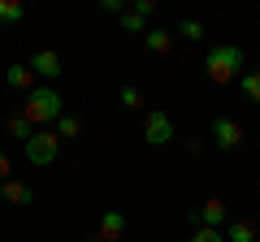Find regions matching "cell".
Listing matches in <instances>:
<instances>
[{
  "mask_svg": "<svg viewBox=\"0 0 260 242\" xmlns=\"http://www.w3.org/2000/svg\"><path fill=\"white\" fill-rule=\"evenodd\" d=\"M186 242H225V233L213 229V225H195V233H191Z\"/></svg>",
  "mask_w": 260,
  "mask_h": 242,
  "instance_id": "ffe728a7",
  "label": "cell"
},
{
  "mask_svg": "<svg viewBox=\"0 0 260 242\" xmlns=\"http://www.w3.org/2000/svg\"><path fill=\"white\" fill-rule=\"evenodd\" d=\"M143 143L148 147H165V143H174V121L165 117V112H148V121H143Z\"/></svg>",
  "mask_w": 260,
  "mask_h": 242,
  "instance_id": "277c9868",
  "label": "cell"
},
{
  "mask_svg": "<svg viewBox=\"0 0 260 242\" xmlns=\"http://www.w3.org/2000/svg\"><path fill=\"white\" fill-rule=\"evenodd\" d=\"M5 126H9V134H13V139H22V143H26L30 134L39 130V126H35V121H30V117H26V112H13V117L5 121Z\"/></svg>",
  "mask_w": 260,
  "mask_h": 242,
  "instance_id": "5bb4252c",
  "label": "cell"
},
{
  "mask_svg": "<svg viewBox=\"0 0 260 242\" xmlns=\"http://www.w3.org/2000/svg\"><path fill=\"white\" fill-rule=\"evenodd\" d=\"M26 18V0H0V26H18Z\"/></svg>",
  "mask_w": 260,
  "mask_h": 242,
  "instance_id": "4fadbf2b",
  "label": "cell"
},
{
  "mask_svg": "<svg viewBox=\"0 0 260 242\" xmlns=\"http://www.w3.org/2000/svg\"><path fill=\"white\" fill-rule=\"evenodd\" d=\"M208 134H213V143H217L221 151H234V147L243 143V126H239L234 117H213V130H208Z\"/></svg>",
  "mask_w": 260,
  "mask_h": 242,
  "instance_id": "5b68a950",
  "label": "cell"
},
{
  "mask_svg": "<svg viewBox=\"0 0 260 242\" xmlns=\"http://www.w3.org/2000/svg\"><path fill=\"white\" fill-rule=\"evenodd\" d=\"M22 147H26V160H30V165L48 169V165L56 160V151H61V134H52V130H35L26 143H22Z\"/></svg>",
  "mask_w": 260,
  "mask_h": 242,
  "instance_id": "3957f363",
  "label": "cell"
},
{
  "mask_svg": "<svg viewBox=\"0 0 260 242\" xmlns=\"http://www.w3.org/2000/svg\"><path fill=\"white\" fill-rule=\"evenodd\" d=\"M30 78H35V69H30V65H9V69H5L9 91H30Z\"/></svg>",
  "mask_w": 260,
  "mask_h": 242,
  "instance_id": "7c38bea8",
  "label": "cell"
},
{
  "mask_svg": "<svg viewBox=\"0 0 260 242\" xmlns=\"http://www.w3.org/2000/svg\"><path fill=\"white\" fill-rule=\"evenodd\" d=\"M239 87H243V95H247V100L260 104V69H243V74H239Z\"/></svg>",
  "mask_w": 260,
  "mask_h": 242,
  "instance_id": "e0dca14e",
  "label": "cell"
},
{
  "mask_svg": "<svg viewBox=\"0 0 260 242\" xmlns=\"http://www.w3.org/2000/svg\"><path fill=\"white\" fill-rule=\"evenodd\" d=\"M121 30H126V35H143V30H148V13L121 9Z\"/></svg>",
  "mask_w": 260,
  "mask_h": 242,
  "instance_id": "9a60e30c",
  "label": "cell"
},
{
  "mask_svg": "<svg viewBox=\"0 0 260 242\" xmlns=\"http://www.w3.org/2000/svg\"><path fill=\"white\" fill-rule=\"evenodd\" d=\"M0 199H5V204H35V190L26 186V182H18V177H9V182H0Z\"/></svg>",
  "mask_w": 260,
  "mask_h": 242,
  "instance_id": "9c48e42d",
  "label": "cell"
},
{
  "mask_svg": "<svg viewBox=\"0 0 260 242\" xmlns=\"http://www.w3.org/2000/svg\"><path fill=\"white\" fill-rule=\"evenodd\" d=\"M26 112L30 121H35V126H48V121H56L65 112V104H61V91H56V87H30L26 91Z\"/></svg>",
  "mask_w": 260,
  "mask_h": 242,
  "instance_id": "7a4b0ae2",
  "label": "cell"
},
{
  "mask_svg": "<svg viewBox=\"0 0 260 242\" xmlns=\"http://www.w3.org/2000/svg\"><path fill=\"white\" fill-rule=\"evenodd\" d=\"M121 233H126V212L109 208V212L100 216V225H95V238L91 242H121Z\"/></svg>",
  "mask_w": 260,
  "mask_h": 242,
  "instance_id": "8992f818",
  "label": "cell"
},
{
  "mask_svg": "<svg viewBox=\"0 0 260 242\" xmlns=\"http://www.w3.org/2000/svg\"><path fill=\"white\" fill-rule=\"evenodd\" d=\"M56 134H61V139H78V134H83V117L61 112V117H56Z\"/></svg>",
  "mask_w": 260,
  "mask_h": 242,
  "instance_id": "2e32d148",
  "label": "cell"
},
{
  "mask_svg": "<svg viewBox=\"0 0 260 242\" xmlns=\"http://www.w3.org/2000/svg\"><path fill=\"white\" fill-rule=\"evenodd\" d=\"M117 100L126 104L130 112H135V108H143V91H139V87H130V83H126V87H121V91H117Z\"/></svg>",
  "mask_w": 260,
  "mask_h": 242,
  "instance_id": "d6986e66",
  "label": "cell"
},
{
  "mask_svg": "<svg viewBox=\"0 0 260 242\" xmlns=\"http://www.w3.org/2000/svg\"><path fill=\"white\" fill-rule=\"evenodd\" d=\"M143 48H148L152 56H169V48H174V35H169V30H143Z\"/></svg>",
  "mask_w": 260,
  "mask_h": 242,
  "instance_id": "30bf717a",
  "label": "cell"
},
{
  "mask_svg": "<svg viewBox=\"0 0 260 242\" xmlns=\"http://www.w3.org/2000/svg\"><path fill=\"white\" fill-rule=\"evenodd\" d=\"M191 221H195V225H213V229H221V225H225V204H221V199H204V204L191 212Z\"/></svg>",
  "mask_w": 260,
  "mask_h": 242,
  "instance_id": "ba28073f",
  "label": "cell"
},
{
  "mask_svg": "<svg viewBox=\"0 0 260 242\" xmlns=\"http://www.w3.org/2000/svg\"><path fill=\"white\" fill-rule=\"evenodd\" d=\"M130 9H139V13H152V9H156V0H135Z\"/></svg>",
  "mask_w": 260,
  "mask_h": 242,
  "instance_id": "7402d4cb",
  "label": "cell"
},
{
  "mask_svg": "<svg viewBox=\"0 0 260 242\" xmlns=\"http://www.w3.org/2000/svg\"><path fill=\"white\" fill-rule=\"evenodd\" d=\"M204 74L213 78L217 87L234 83V78L243 74V48L239 44H213V48H208V56H204Z\"/></svg>",
  "mask_w": 260,
  "mask_h": 242,
  "instance_id": "6da1fadb",
  "label": "cell"
},
{
  "mask_svg": "<svg viewBox=\"0 0 260 242\" xmlns=\"http://www.w3.org/2000/svg\"><path fill=\"white\" fill-rule=\"evenodd\" d=\"M178 35H182V39H191V44H200V39H204L208 30H204V22H200V18H182V22H178Z\"/></svg>",
  "mask_w": 260,
  "mask_h": 242,
  "instance_id": "ac0fdd59",
  "label": "cell"
},
{
  "mask_svg": "<svg viewBox=\"0 0 260 242\" xmlns=\"http://www.w3.org/2000/svg\"><path fill=\"white\" fill-rule=\"evenodd\" d=\"M26 65L35 69L39 78H48V83H52V78H61V52H56V48H39Z\"/></svg>",
  "mask_w": 260,
  "mask_h": 242,
  "instance_id": "52a82bcc",
  "label": "cell"
},
{
  "mask_svg": "<svg viewBox=\"0 0 260 242\" xmlns=\"http://www.w3.org/2000/svg\"><path fill=\"white\" fill-rule=\"evenodd\" d=\"M225 242H260L256 238V225L243 221V216H239V221H225Z\"/></svg>",
  "mask_w": 260,
  "mask_h": 242,
  "instance_id": "8fae6325",
  "label": "cell"
},
{
  "mask_svg": "<svg viewBox=\"0 0 260 242\" xmlns=\"http://www.w3.org/2000/svg\"><path fill=\"white\" fill-rule=\"evenodd\" d=\"M9 177H13V160L0 151V182H9Z\"/></svg>",
  "mask_w": 260,
  "mask_h": 242,
  "instance_id": "44dd1931",
  "label": "cell"
}]
</instances>
